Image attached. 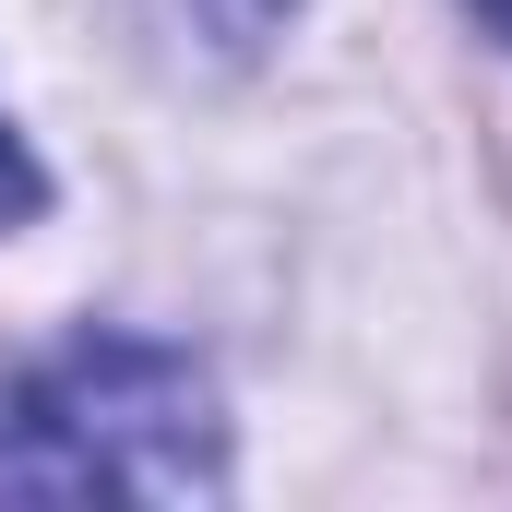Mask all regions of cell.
Listing matches in <instances>:
<instances>
[{"label": "cell", "mask_w": 512, "mask_h": 512, "mask_svg": "<svg viewBox=\"0 0 512 512\" xmlns=\"http://www.w3.org/2000/svg\"><path fill=\"white\" fill-rule=\"evenodd\" d=\"M227 417L191 346L72 334L0 382V501H215Z\"/></svg>", "instance_id": "cell-1"}, {"label": "cell", "mask_w": 512, "mask_h": 512, "mask_svg": "<svg viewBox=\"0 0 512 512\" xmlns=\"http://www.w3.org/2000/svg\"><path fill=\"white\" fill-rule=\"evenodd\" d=\"M155 24H167V36H191L203 60H251L262 36L286 24V0H155Z\"/></svg>", "instance_id": "cell-2"}, {"label": "cell", "mask_w": 512, "mask_h": 512, "mask_svg": "<svg viewBox=\"0 0 512 512\" xmlns=\"http://www.w3.org/2000/svg\"><path fill=\"white\" fill-rule=\"evenodd\" d=\"M36 203H48V167L24 155V131L0 120V239H12V227H36Z\"/></svg>", "instance_id": "cell-3"}, {"label": "cell", "mask_w": 512, "mask_h": 512, "mask_svg": "<svg viewBox=\"0 0 512 512\" xmlns=\"http://www.w3.org/2000/svg\"><path fill=\"white\" fill-rule=\"evenodd\" d=\"M477 24H489V36H512V0H477Z\"/></svg>", "instance_id": "cell-4"}]
</instances>
